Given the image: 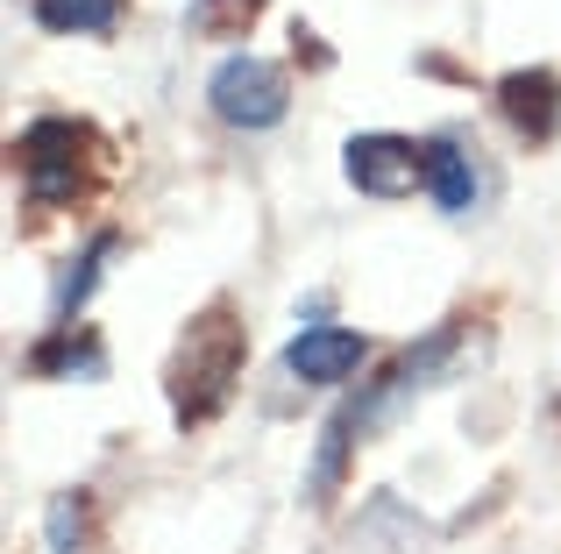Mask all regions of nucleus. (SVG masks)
Masks as SVG:
<instances>
[{
  "label": "nucleus",
  "instance_id": "1",
  "mask_svg": "<svg viewBox=\"0 0 561 554\" xmlns=\"http://www.w3.org/2000/svg\"><path fill=\"white\" fill-rule=\"evenodd\" d=\"M206 100L228 128H277L285 122V71L271 57H228L206 85Z\"/></svg>",
  "mask_w": 561,
  "mask_h": 554
},
{
  "label": "nucleus",
  "instance_id": "2",
  "mask_svg": "<svg viewBox=\"0 0 561 554\" xmlns=\"http://www.w3.org/2000/svg\"><path fill=\"white\" fill-rule=\"evenodd\" d=\"M348 178L377 199H405L412 185H426V150H412L405 136H356L348 142Z\"/></svg>",
  "mask_w": 561,
  "mask_h": 554
},
{
  "label": "nucleus",
  "instance_id": "3",
  "mask_svg": "<svg viewBox=\"0 0 561 554\" xmlns=\"http://www.w3.org/2000/svg\"><path fill=\"white\" fill-rule=\"evenodd\" d=\"M79 150L85 136L71 122H36L22 136V171H28V193L36 199H65L79 185Z\"/></svg>",
  "mask_w": 561,
  "mask_h": 554
},
{
  "label": "nucleus",
  "instance_id": "4",
  "mask_svg": "<svg viewBox=\"0 0 561 554\" xmlns=\"http://www.w3.org/2000/svg\"><path fill=\"white\" fill-rule=\"evenodd\" d=\"M363 356H370V342L348 327H306L299 342L285 348V370L306 377V384H342L348 370H363Z\"/></svg>",
  "mask_w": 561,
  "mask_h": 554
},
{
  "label": "nucleus",
  "instance_id": "5",
  "mask_svg": "<svg viewBox=\"0 0 561 554\" xmlns=\"http://www.w3.org/2000/svg\"><path fill=\"white\" fill-rule=\"evenodd\" d=\"M420 150H426V193H434L448 213L477 207V164H469V150H462V142L434 136V142H420Z\"/></svg>",
  "mask_w": 561,
  "mask_h": 554
},
{
  "label": "nucleus",
  "instance_id": "6",
  "mask_svg": "<svg viewBox=\"0 0 561 554\" xmlns=\"http://www.w3.org/2000/svg\"><path fill=\"white\" fill-rule=\"evenodd\" d=\"M505 114L526 128V136H548V128L561 122V85L534 79V71H512L505 79Z\"/></svg>",
  "mask_w": 561,
  "mask_h": 554
},
{
  "label": "nucleus",
  "instance_id": "7",
  "mask_svg": "<svg viewBox=\"0 0 561 554\" xmlns=\"http://www.w3.org/2000/svg\"><path fill=\"white\" fill-rule=\"evenodd\" d=\"M114 14H122V0H36V22L57 36H100V28H114Z\"/></svg>",
  "mask_w": 561,
  "mask_h": 554
},
{
  "label": "nucleus",
  "instance_id": "8",
  "mask_svg": "<svg viewBox=\"0 0 561 554\" xmlns=\"http://www.w3.org/2000/svg\"><path fill=\"white\" fill-rule=\"evenodd\" d=\"M36 362H43V370H85V377H93V370H100V348L79 334V342H57V348H43Z\"/></svg>",
  "mask_w": 561,
  "mask_h": 554
},
{
  "label": "nucleus",
  "instance_id": "9",
  "mask_svg": "<svg viewBox=\"0 0 561 554\" xmlns=\"http://www.w3.org/2000/svg\"><path fill=\"white\" fill-rule=\"evenodd\" d=\"M100 256H107V242H93V250H85V264H71V277H65V291H57V305H79L85 291H93V270H100Z\"/></svg>",
  "mask_w": 561,
  "mask_h": 554
},
{
  "label": "nucleus",
  "instance_id": "10",
  "mask_svg": "<svg viewBox=\"0 0 561 554\" xmlns=\"http://www.w3.org/2000/svg\"><path fill=\"white\" fill-rule=\"evenodd\" d=\"M71 512H79V498H65V505L50 512V541H57V554H71V527H79Z\"/></svg>",
  "mask_w": 561,
  "mask_h": 554
},
{
  "label": "nucleus",
  "instance_id": "11",
  "mask_svg": "<svg viewBox=\"0 0 561 554\" xmlns=\"http://www.w3.org/2000/svg\"><path fill=\"white\" fill-rule=\"evenodd\" d=\"M249 8H256V0H249Z\"/></svg>",
  "mask_w": 561,
  "mask_h": 554
}]
</instances>
